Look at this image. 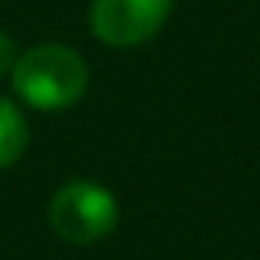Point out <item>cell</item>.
Instances as JSON below:
<instances>
[{"label": "cell", "mask_w": 260, "mask_h": 260, "mask_svg": "<svg viewBox=\"0 0 260 260\" xmlns=\"http://www.w3.org/2000/svg\"><path fill=\"white\" fill-rule=\"evenodd\" d=\"M13 92L40 112H59L83 99L89 66L66 43H40L13 63Z\"/></svg>", "instance_id": "cell-1"}, {"label": "cell", "mask_w": 260, "mask_h": 260, "mask_svg": "<svg viewBox=\"0 0 260 260\" xmlns=\"http://www.w3.org/2000/svg\"><path fill=\"white\" fill-rule=\"evenodd\" d=\"M46 217H50V228L56 231V237H63V241L95 244L115 231L119 204H115V194L109 188L76 178V181H66L53 194Z\"/></svg>", "instance_id": "cell-2"}, {"label": "cell", "mask_w": 260, "mask_h": 260, "mask_svg": "<svg viewBox=\"0 0 260 260\" xmlns=\"http://www.w3.org/2000/svg\"><path fill=\"white\" fill-rule=\"evenodd\" d=\"M172 0H92L89 26L92 37L112 50L142 46L165 26Z\"/></svg>", "instance_id": "cell-3"}, {"label": "cell", "mask_w": 260, "mask_h": 260, "mask_svg": "<svg viewBox=\"0 0 260 260\" xmlns=\"http://www.w3.org/2000/svg\"><path fill=\"white\" fill-rule=\"evenodd\" d=\"M26 119L20 106L7 95H0V168H10L20 161L26 148Z\"/></svg>", "instance_id": "cell-4"}, {"label": "cell", "mask_w": 260, "mask_h": 260, "mask_svg": "<svg viewBox=\"0 0 260 260\" xmlns=\"http://www.w3.org/2000/svg\"><path fill=\"white\" fill-rule=\"evenodd\" d=\"M13 63H17V53H13V40L7 37L4 30H0V76L13 70Z\"/></svg>", "instance_id": "cell-5"}]
</instances>
